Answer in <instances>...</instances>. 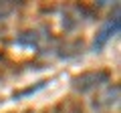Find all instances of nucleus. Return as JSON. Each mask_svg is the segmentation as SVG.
<instances>
[{
	"instance_id": "obj_1",
	"label": "nucleus",
	"mask_w": 121,
	"mask_h": 113,
	"mask_svg": "<svg viewBox=\"0 0 121 113\" xmlns=\"http://www.w3.org/2000/svg\"><path fill=\"white\" fill-rule=\"evenodd\" d=\"M115 32H119V18H113V20H109L107 24L101 28V32L97 35V40H95V48L99 51V48L105 47V43H107L109 39H111Z\"/></svg>"
},
{
	"instance_id": "obj_2",
	"label": "nucleus",
	"mask_w": 121,
	"mask_h": 113,
	"mask_svg": "<svg viewBox=\"0 0 121 113\" xmlns=\"http://www.w3.org/2000/svg\"><path fill=\"white\" fill-rule=\"evenodd\" d=\"M43 87H44V81H40L36 87H28V89H24V91H20V93H14V99H22V97H26V95H35V93L40 91Z\"/></svg>"
}]
</instances>
